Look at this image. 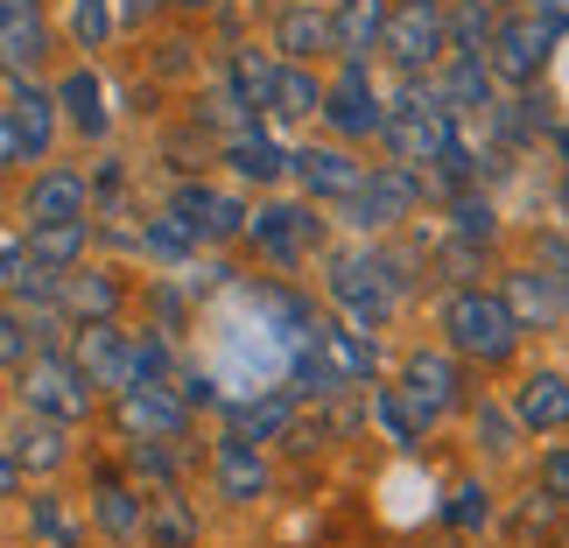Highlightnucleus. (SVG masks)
Wrapping results in <instances>:
<instances>
[{
	"label": "nucleus",
	"instance_id": "obj_14",
	"mask_svg": "<svg viewBox=\"0 0 569 548\" xmlns=\"http://www.w3.org/2000/svg\"><path fill=\"white\" fill-rule=\"evenodd\" d=\"M239 239H253V253H268L274 268H296L302 247L323 239V218H310V205H260V211H247Z\"/></svg>",
	"mask_w": 569,
	"mask_h": 548
},
{
	"label": "nucleus",
	"instance_id": "obj_52",
	"mask_svg": "<svg viewBox=\"0 0 569 548\" xmlns=\"http://www.w3.org/2000/svg\"><path fill=\"white\" fill-rule=\"evenodd\" d=\"M436 8H443V0H436Z\"/></svg>",
	"mask_w": 569,
	"mask_h": 548
},
{
	"label": "nucleus",
	"instance_id": "obj_33",
	"mask_svg": "<svg viewBox=\"0 0 569 548\" xmlns=\"http://www.w3.org/2000/svg\"><path fill=\"white\" fill-rule=\"evenodd\" d=\"M141 541L148 548H190L197 541V520H190V507L169 486L156 499H141Z\"/></svg>",
	"mask_w": 569,
	"mask_h": 548
},
{
	"label": "nucleus",
	"instance_id": "obj_11",
	"mask_svg": "<svg viewBox=\"0 0 569 548\" xmlns=\"http://www.w3.org/2000/svg\"><path fill=\"white\" fill-rule=\"evenodd\" d=\"M415 205H422V177L401 169V162H373L359 177V190L345 197V226L387 232V226H401V218H415Z\"/></svg>",
	"mask_w": 569,
	"mask_h": 548
},
{
	"label": "nucleus",
	"instance_id": "obj_25",
	"mask_svg": "<svg viewBox=\"0 0 569 548\" xmlns=\"http://www.w3.org/2000/svg\"><path fill=\"white\" fill-rule=\"evenodd\" d=\"M274 57L281 63L331 57V8H317V0H274Z\"/></svg>",
	"mask_w": 569,
	"mask_h": 548
},
{
	"label": "nucleus",
	"instance_id": "obj_9",
	"mask_svg": "<svg viewBox=\"0 0 569 548\" xmlns=\"http://www.w3.org/2000/svg\"><path fill=\"white\" fill-rule=\"evenodd\" d=\"M169 218L190 232V247H232V239L247 232V197L218 190L204 177H183L177 190H169Z\"/></svg>",
	"mask_w": 569,
	"mask_h": 548
},
{
	"label": "nucleus",
	"instance_id": "obj_8",
	"mask_svg": "<svg viewBox=\"0 0 569 548\" xmlns=\"http://www.w3.org/2000/svg\"><path fill=\"white\" fill-rule=\"evenodd\" d=\"M380 50L393 57V71H401V78H429L436 63L450 57V42H443V8H436V0H387Z\"/></svg>",
	"mask_w": 569,
	"mask_h": 548
},
{
	"label": "nucleus",
	"instance_id": "obj_29",
	"mask_svg": "<svg viewBox=\"0 0 569 548\" xmlns=\"http://www.w3.org/2000/svg\"><path fill=\"white\" fill-rule=\"evenodd\" d=\"M296 415V393H239V401H226V436H239V444H274L281 429H289Z\"/></svg>",
	"mask_w": 569,
	"mask_h": 548
},
{
	"label": "nucleus",
	"instance_id": "obj_23",
	"mask_svg": "<svg viewBox=\"0 0 569 548\" xmlns=\"http://www.w3.org/2000/svg\"><path fill=\"white\" fill-rule=\"evenodd\" d=\"M422 84H429V99L443 106L450 120H457V113H492V99H499V84L486 78V63L465 57V50H450V57L436 63V71H429Z\"/></svg>",
	"mask_w": 569,
	"mask_h": 548
},
{
	"label": "nucleus",
	"instance_id": "obj_45",
	"mask_svg": "<svg viewBox=\"0 0 569 548\" xmlns=\"http://www.w3.org/2000/svg\"><path fill=\"white\" fill-rule=\"evenodd\" d=\"M29 352H36V338H29V317H21L14 302H8V310H0V366H21Z\"/></svg>",
	"mask_w": 569,
	"mask_h": 548
},
{
	"label": "nucleus",
	"instance_id": "obj_46",
	"mask_svg": "<svg viewBox=\"0 0 569 548\" xmlns=\"http://www.w3.org/2000/svg\"><path fill=\"white\" fill-rule=\"evenodd\" d=\"M127 465H134V478H156V486H169V478H177V457H169V444H127Z\"/></svg>",
	"mask_w": 569,
	"mask_h": 548
},
{
	"label": "nucleus",
	"instance_id": "obj_24",
	"mask_svg": "<svg viewBox=\"0 0 569 548\" xmlns=\"http://www.w3.org/2000/svg\"><path fill=\"white\" fill-rule=\"evenodd\" d=\"M211 486H218L226 507H253V499H268V457H260V444L218 436V444H211Z\"/></svg>",
	"mask_w": 569,
	"mask_h": 548
},
{
	"label": "nucleus",
	"instance_id": "obj_39",
	"mask_svg": "<svg viewBox=\"0 0 569 548\" xmlns=\"http://www.w3.org/2000/svg\"><path fill=\"white\" fill-rule=\"evenodd\" d=\"M141 253H148V260H197L190 232H183V226H177L169 211H156V218L141 226Z\"/></svg>",
	"mask_w": 569,
	"mask_h": 548
},
{
	"label": "nucleus",
	"instance_id": "obj_5",
	"mask_svg": "<svg viewBox=\"0 0 569 548\" xmlns=\"http://www.w3.org/2000/svg\"><path fill=\"white\" fill-rule=\"evenodd\" d=\"M465 366H457L450 352H436V345H422V352H408L401 359V380H393V393H401V408H408V422L415 429H436L443 415L457 408H471V393H465Z\"/></svg>",
	"mask_w": 569,
	"mask_h": 548
},
{
	"label": "nucleus",
	"instance_id": "obj_22",
	"mask_svg": "<svg viewBox=\"0 0 569 548\" xmlns=\"http://www.w3.org/2000/svg\"><path fill=\"white\" fill-rule=\"evenodd\" d=\"M50 106H57V127H71L84 141H106L113 134V113H106V84L92 63H71L57 84H50Z\"/></svg>",
	"mask_w": 569,
	"mask_h": 548
},
{
	"label": "nucleus",
	"instance_id": "obj_48",
	"mask_svg": "<svg viewBox=\"0 0 569 548\" xmlns=\"http://www.w3.org/2000/svg\"><path fill=\"white\" fill-rule=\"evenodd\" d=\"M8 268H14V239H0V281H8Z\"/></svg>",
	"mask_w": 569,
	"mask_h": 548
},
{
	"label": "nucleus",
	"instance_id": "obj_21",
	"mask_svg": "<svg viewBox=\"0 0 569 548\" xmlns=\"http://www.w3.org/2000/svg\"><path fill=\"white\" fill-rule=\"evenodd\" d=\"M50 57V21L42 0H0V78H36V63Z\"/></svg>",
	"mask_w": 569,
	"mask_h": 548
},
{
	"label": "nucleus",
	"instance_id": "obj_47",
	"mask_svg": "<svg viewBox=\"0 0 569 548\" xmlns=\"http://www.w3.org/2000/svg\"><path fill=\"white\" fill-rule=\"evenodd\" d=\"M169 0H120V14L113 21H148V14H162Z\"/></svg>",
	"mask_w": 569,
	"mask_h": 548
},
{
	"label": "nucleus",
	"instance_id": "obj_15",
	"mask_svg": "<svg viewBox=\"0 0 569 548\" xmlns=\"http://www.w3.org/2000/svg\"><path fill=\"white\" fill-rule=\"evenodd\" d=\"M562 289H569V281L541 275V268H507L492 296L507 302V317L520 323V338H528V331H562V310H569Z\"/></svg>",
	"mask_w": 569,
	"mask_h": 548
},
{
	"label": "nucleus",
	"instance_id": "obj_6",
	"mask_svg": "<svg viewBox=\"0 0 569 548\" xmlns=\"http://www.w3.org/2000/svg\"><path fill=\"white\" fill-rule=\"evenodd\" d=\"M556 50H562V42L541 29L535 14H499L492 36H486V50H478V63H486V78L507 84V92H535V78L549 71Z\"/></svg>",
	"mask_w": 569,
	"mask_h": 548
},
{
	"label": "nucleus",
	"instance_id": "obj_28",
	"mask_svg": "<svg viewBox=\"0 0 569 548\" xmlns=\"http://www.w3.org/2000/svg\"><path fill=\"white\" fill-rule=\"evenodd\" d=\"M92 520H99L106 541H141V492L127 486L113 465L92 471Z\"/></svg>",
	"mask_w": 569,
	"mask_h": 548
},
{
	"label": "nucleus",
	"instance_id": "obj_31",
	"mask_svg": "<svg viewBox=\"0 0 569 548\" xmlns=\"http://www.w3.org/2000/svg\"><path fill=\"white\" fill-rule=\"evenodd\" d=\"M226 162L239 183H281L289 177V148L268 141L260 127H247V134H226Z\"/></svg>",
	"mask_w": 569,
	"mask_h": 548
},
{
	"label": "nucleus",
	"instance_id": "obj_37",
	"mask_svg": "<svg viewBox=\"0 0 569 548\" xmlns=\"http://www.w3.org/2000/svg\"><path fill=\"white\" fill-rule=\"evenodd\" d=\"M268 84H274V57L268 50H239L226 71V92L247 106V113H268Z\"/></svg>",
	"mask_w": 569,
	"mask_h": 548
},
{
	"label": "nucleus",
	"instance_id": "obj_13",
	"mask_svg": "<svg viewBox=\"0 0 569 548\" xmlns=\"http://www.w3.org/2000/svg\"><path fill=\"white\" fill-rule=\"evenodd\" d=\"M113 422L127 444H183L190 436V408L169 401L162 387H120L113 393Z\"/></svg>",
	"mask_w": 569,
	"mask_h": 548
},
{
	"label": "nucleus",
	"instance_id": "obj_12",
	"mask_svg": "<svg viewBox=\"0 0 569 548\" xmlns=\"http://www.w3.org/2000/svg\"><path fill=\"white\" fill-rule=\"evenodd\" d=\"M380 84L366 63H338L331 78H323V99H317V120L331 127L338 141H366V134H380Z\"/></svg>",
	"mask_w": 569,
	"mask_h": 548
},
{
	"label": "nucleus",
	"instance_id": "obj_7",
	"mask_svg": "<svg viewBox=\"0 0 569 548\" xmlns=\"http://www.w3.org/2000/svg\"><path fill=\"white\" fill-rule=\"evenodd\" d=\"M57 148V106H50V84L36 78H14L8 99H0V162H50Z\"/></svg>",
	"mask_w": 569,
	"mask_h": 548
},
{
	"label": "nucleus",
	"instance_id": "obj_4",
	"mask_svg": "<svg viewBox=\"0 0 569 548\" xmlns=\"http://www.w3.org/2000/svg\"><path fill=\"white\" fill-rule=\"evenodd\" d=\"M14 393H21V408H29V415L63 422V429H78L84 415H92V387L78 380V366L63 359L57 345H36V352L14 366Z\"/></svg>",
	"mask_w": 569,
	"mask_h": 548
},
{
	"label": "nucleus",
	"instance_id": "obj_2",
	"mask_svg": "<svg viewBox=\"0 0 569 548\" xmlns=\"http://www.w3.org/2000/svg\"><path fill=\"white\" fill-rule=\"evenodd\" d=\"M436 323H443V352L457 366L499 372V366H513V352H520V323L507 317V302H499L492 289H478V281L450 289L443 310H436Z\"/></svg>",
	"mask_w": 569,
	"mask_h": 548
},
{
	"label": "nucleus",
	"instance_id": "obj_32",
	"mask_svg": "<svg viewBox=\"0 0 569 548\" xmlns=\"http://www.w3.org/2000/svg\"><path fill=\"white\" fill-rule=\"evenodd\" d=\"M317 99H323V78L310 71V63H281V57H274L268 113H281V120H317Z\"/></svg>",
	"mask_w": 569,
	"mask_h": 548
},
{
	"label": "nucleus",
	"instance_id": "obj_49",
	"mask_svg": "<svg viewBox=\"0 0 569 548\" xmlns=\"http://www.w3.org/2000/svg\"><path fill=\"white\" fill-rule=\"evenodd\" d=\"M169 8H218V0H169Z\"/></svg>",
	"mask_w": 569,
	"mask_h": 548
},
{
	"label": "nucleus",
	"instance_id": "obj_26",
	"mask_svg": "<svg viewBox=\"0 0 569 548\" xmlns=\"http://www.w3.org/2000/svg\"><path fill=\"white\" fill-rule=\"evenodd\" d=\"M513 429H535V436H562L569 422V380H562V366H541L528 372V380L513 387Z\"/></svg>",
	"mask_w": 569,
	"mask_h": 548
},
{
	"label": "nucleus",
	"instance_id": "obj_44",
	"mask_svg": "<svg viewBox=\"0 0 569 548\" xmlns=\"http://www.w3.org/2000/svg\"><path fill=\"white\" fill-rule=\"evenodd\" d=\"M562 499H569V450L562 444H549V450H541V507H562Z\"/></svg>",
	"mask_w": 569,
	"mask_h": 548
},
{
	"label": "nucleus",
	"instance_id": "obj_1",
	"mask_svg": "<svg viewBox=\"0 0 569 548\" xmlns=\"http://www.w3.org/2000/svg\"><path fill=\"white\" fill-rule=\"evenodd\" d=\"M323 296L338 302V317L352 323V331H387L393 310H401L408 296V268L393 253H373V247H352V253H331L323 260Z\"/></svg>",
	"mask_w": 569,
	"mask_h": 548
},
{
	"label": "nucleus",
	"instance_id": "obj_40",
	"mask_svg": "<svg viewBox=\"0 0 569 548\" xmlns=\"http://www.w3.org/2000/svg\"><path fill=\"white\" fill-rule=\"evenodd\" d=\"M113 36V0H71V42L78 50H99Z\"/></svg>",
	"mask_w": 569,
	"mask_h": 548
},
{
	"label": "nucleus",
	"instance_id": "obj_19",
	"mask_svg": "<svg viewBox=\"0 0 569 548\" xmlns=\"http://www.w3.org/2000/svg\"><path fill=\"white\" fill-rule=\"evenodd\" d=\"M92 211V183H84V169H36L29 190H21V218L29 226H78V218Z\"/></svg>",
	"mask_w": 569,
	"mask_h": 548
},
{
	"label": "nucleus",
	"instance_id": "obj_18",
	"mask_svg": "<svg viewBox=\"0 0 569 548\" xmlns=\"http://www.w3.org/2000/svg\"><path fill=\"white\" fill-rule=\"evenodd\" d=\"M289 177L302 183V197H323V205H345V197L359 190L366 162H359V156H352L345 141H310V148H296V156H289Z\"/></svg>",
	"mask_w": 569,
	"mask_h": 548
},
{
	"label": "nucleus",
	"instance_id": "obj_27",
	"mask_svg": "<svg viewBox=\"0 0 569 548\" xmlns=\"http://www.w3.org/2000/svg\"><path fill=\"white\" fill-rule=\"evenodd\" d=\"M380 29H387V0H338L331 8V57L366 63L380 50Z\"/></svg>",
	"mask_w": 569,
	"mask_h": 548
},
{
	"label": "nucleus",
	"instance_id": "obj_17",
	"mask_svg": "<svg viewBox=\"0 0 569 548\" xmlns=\"http://www.w3.org/2000/svg\"><path fill=\"white\" fill-rule=\"evenodd\" d=\"M0 450H8V465L21 478H50V471L71 465V429H63V422H42V415L21 408L14 422L0 429Z\"/></svg>",
	"mask_w": 569,
	"mask_h": 548
},
{
	"label": "nucleus",
	"instance_id": "obj_51",
	"mask_svg": "<svg viewBox=\"0 0 569 548\" xmlns=\"http://www.w3.org/2000/svg\"><path fill=\"white\" fill-rule=\"evenodd\" d=\"M317 8H338V0H317Z\"/></svg>",
	"mask_w": 569,
	"mask_h": 548
},
{
	"label": "nucleus",
	"instance_id": "obj_41",
	"mask_svg": "<svg viewBox=\"0 0 569 548\" xmlns=\"http://www.w3.org/2000/svg\"><path fill=\"white\" fill-rule=\"evenodd\" d=\"M366 408L380 415V429H387L401 450H415V444H422V429L408 422V408H401V393H393V387H373V393H366Z\"/></svg>",
	"mask_w": 569,
	"mask_h": 548
},
{
	"label": "nucleus",
	"instance_id": "obj_20",
	"mask_svg": "<svg viewBox=\"0 0 569 548\" xmlns=\"http://www.w3.org/2000/svg\"><path fill=\"white\" fill-rule=\"evenodd\" d=\"M78 366V380L92 393H120L127 387V331L120 323H71V352H63Z\"/></svg>",
	"mask_w": 569,
	"mask_h": 548
},
{
	"label": "nucleus",
	"instance_id": "obj_35",
	"mask_svg": "<svg viewBox=\"0 0 569 548\" xmlns=\"http://www.w3.org/2000/svg\"><path fill=\"white\" fill-rule=\"evenodd\" d=\"M450 239H465V247H478V253L499 239V211H492L486 190H450Z\"/></svg>",
	"mask_w": 569,
	"mask_h": 548
},
{
	"label": "nucleus",
	"instance_id": "obj_42",
	"mask_svg": "<svg viewBox=\"0 0 569 548\" xmlns=\"http://www.w3.org/2000/svg\"><path fill=\"white\" fill-rule=\"evenodd\" d=\"M471 429H478V444H486V457H507V450H513V436H520V429H513V415L499 408V401H478V408H471Z\"/></svg>",
	"mask_w": 569,
	"mask_h": 548
},
{
	"label": "nucleus",
	"instance_id": "obj_34",
	"mask_svg": "<svg viewBox=\"0 0 569 548\" xmlns=\"http://www.w3.org/2000/svg\"><path fill=\"white\" fill-rule=\"evenodd\" d=\"M492 21H499V0H443V42H450V50H465V57L486 50Z\"/></svg>",
	"mask_w": 569,
	"mask_h": 548
},
{
	"label": "nucleus",
	"instance_id": "obj_43",
	"mask_svg": "<svg viewBox=\"0 0 569 548\" xmlns=\"http://www.w3.org/2000/svg\"><path fill=\"white\" fill-rule=\"evenodd\" d=\"M29 528H36V541H50V548H78L71 520H63V507H57L50 492H42V499H29Z\"/></svg>",
	"mask_w": 569,
	"mask_h": 548
},
{
	"label": "nucleus",
	"instance_id": "obj_16",
	"mask_svg": "<svg viewBox=\"0 0 569 548\" xmlns=\"http://www.w3.org/2000/svg\"><path fill=\"white\" fill-rule=\"evenodd\" d=\"M120 302H127V281L113 268H63L57 275V317L63 323H120Z\"/></svg>",
	"mask_w": 569,
	"mask_h": 548
},
{
	"label": "nucleus",
	"instance_id": "obj_3",
	"mask_svg": "<svg viewBox=\"0 0 569 548\" xmlns=\"http://www.w3.org/2000/svg\"><path fill=\"white\" fill-rule=\"evenodd\" d=\"M380 141H387V156L401 162V169H415V177H422V169L457 141V120L429 99V84H422V78H408V84H401V99H387V106H380Z\"/></svg>",
	"mask_w": 569,
	"mask_h": 548
},
{
	"label": "nucleus",
	"instance_id": "obj_36",
	"mask_svg": "<svg viewBox=\"0 0 569 548\" xmlns=\"http://www.w3.org/2000/svg\"><path fill=\"white\" fill-rule=\"evenodd\" d=\"M177 366V345L162 331H127V387H162Z\"/></svg>",
	"mask_w": 569,
	"mask_h": 548
},
{
	"label": "nucleus",
	"instance_id": "obj_38",
	"mask_svg": "<svg viewBox=\"0 0 569 548\" xmlns=\"http://www.w3.org/2000/svg\"><path fill=\"white\" fill-rule=\"evenodd\" d=\"M443 520H450L457 535H478V528H486V520H492V486H478V478H465V486L450 492Z\"/></svg>",
	"mask_w": 569,
	"mask_h": 548
},
{
	"label": "nucleus",
	"instance_id": "obj_30",
	"mask_svg": "<svg viewBox=\"0 0 569 548\" xmlns=\"http://www.w3.org/2000/svg\"><path fill=\"white\" fill-rule=\"evenodd\" d=\"M84 247H92V226L78 218V226H29L14 253L36 260V268H50V275H63V268H78V260H84Z\"/></svg>",
	"mask_w": 569,
	"mask_h": 548
},
{
	"label": "nucleus",
	"instance_id": "obj_50",
	"mask_svg": "<svg viewBox=\"0 0 569 548\" xmlns=\"http://www.w3.org/2000/svg\"><path fill=\"white\" fill-rule=\"evenodd\" d=\"M0 415H8V380H0Z\"/></svg>",
	"mask_w": 569,
	"mask_h": 548
},
{
	"label": "nucleus",
	"instance_id": "obj_10",
	"mask_svg": "<svg viewBox=\"0 0 569 548\" xmlns=\"http://www.w3.org/2000/svg\"><path fill=\"white\" fill-rule=\"evenodd\" d=\"M302 345H310V359L323 366L331 393H345V387H373V372H380V338L352 331L345 317H310Z\"/></svg>",
	"mask_w": 569,
	"mask_h": 548
}]
</instances>
